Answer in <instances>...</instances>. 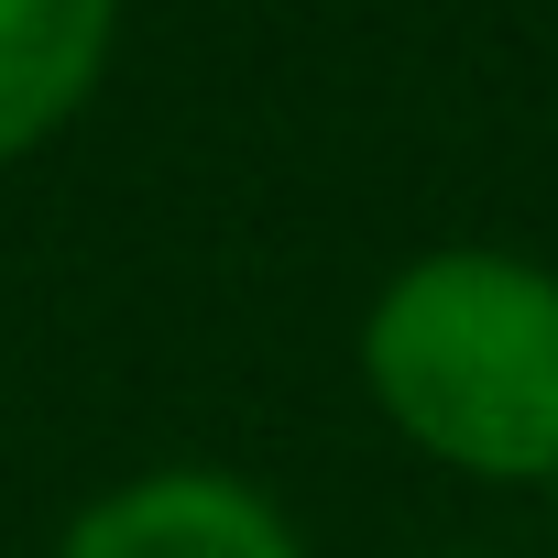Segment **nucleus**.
<instances>
[{
  "label": "nucleus",
  "instance_id": "1",
  "mask_svg": "<svg viewBox=\"0 0 558 558\" xmlns=\"http://www.w3.org/2000/svg\"><path fill=\"white\" fill-rule=\"evenodd\" d=\"M373 416L493 493L558 482V274L504 241H438L395 263L362 307Z\"/></svg>",
  "mask_w": 558,
  "mask_h": 558
},
{
  "label": "nucleus",
  "instance_id": "2",
  "mask_svg": "<svg viewBox=\"0 0 558 558\" xmlns=\"http://www.w3.org/2000/svg\"><path fill=\"white\" fill-rule=\"evenodd\" d=\"M56 558H307V536L263 482L208 471V460H165V471L110 482L56 536Z\"/></svg>",
  "mask_w": 558,
  "mask_h": 558
},
{
  "label": "nucleus",
  "instance_id": "3",
  "mask_svg": "<svg viewBox=\"0 0 558 558\" xmlns=\"http://www.w3.org/2000/svg\"><path fill=\"white\" fill-rule=\"evenodd\" d=\"M121 56V0H0V165L45 154Z\"/></svg>",
  "mask_w": 558,
  "mask_h": 558
},
{
  "label": "nucleus",
  "instance_id": "4",
  "mask_svg": "<svg viewBox=\"0 0 558 558\" xmlns=\"http://www.w3.org/2000/svg\"><path fill=\"white\" fill-rule=\"evenodd\" d=\"M547 493H558V482H547Z\"/></svg>",
  "mask_w": 558,
  "mask_h": 558
}]
</instances>
